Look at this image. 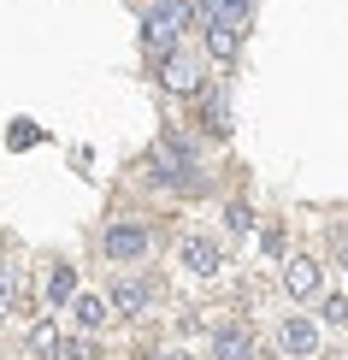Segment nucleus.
<instances>
[{"label":"nucleus","mask_w":348,"mask_h":360,"mask_svg":"<svg viewBox=\"0 0 348 360\" xmlns=\"http://www.w3.org/2000/svg\"><path fill=\"white\" fill-rule=\"evenodd\" d=\"M53 360H95V342H89V337H59V354Z\"/></svg>","instance_id":"f3484780"},{"label":"nucleus","mask_w":348,"mask_h":360,"mask_svg":"<svg viewBox=\"0 0 348 360\" xmlns=\"http://www.w3.org/2000/svg\"><path fill=\"white\" fill-rule=\"evenodd\" d=\"M207 130L231 136V107H224V89H207Z\"/></svg>","instance_id":"ddd939ff"},{"label":"nucleus","mask_w":348,"mask_h":360,"mask_svg":"<svg viewBox=\"0 0 348 360\" xmlns=\"http://www.w3.org/2000/svg\"><path fill=\"white\" fill-rule=\"evenodd\" d=\"M319 283H325L319 260H290V266H283V290H290V302H313Z\"/></svg>","instance_id":"39448f33"},{"label":"nucleus","mask_w":348,"mask_h":360,"mask_svg":"<svg viewBox=\"0 0 348 360\" xmlns=\"http://www.w3.org/2000/svg\"><path fill=\"white\" fill-rule=\"evenodd\" d=\"M213 360H254L248 331H242V325H224V331H219V342H213Z\"/></svg>","instance_id":"9b49d317"},{"label":"nucleus","mask_w":348,"mask_h":360,"mask_svg":"<svg viewBox=\"0 0 348 360\" xmlns=\"http://www.w3.org/2000/svg\"><path fill=\"white\" fill-rule=\"evenodd\" d=\"M183 24H189V0H160V6L142 18V48H148V59L177 53V36H183Z\"/></svg>","instance_id":"f257e3e1"},{"label":"nucleus","mask_w":348,"mask_h":360,"mask_svg":"<svg viewBox=\"0 0 348 360\" xmlns=\"http://www.w3.org/2000/svg\"><path fill=\"white\" fill-rule=\"evenodd\" d=\"M183 272H189V278H213V272H219V248L207 243V236L183 243Z\"/></svg>","instance_id":"6e6552de"},{"label":"nucleus","mask_w":348,"mask_h":360,"mask_svg":"<svg viewBox=\"0 0 348 360\" xmlns=\"http://www.w3.org/2000/svg\"><path fill=\"white\" fill-rule=\"evenodd\" d=\"M18 295H24L18 266H0V319H6V313H18Z\"/></svg>","instance_id":"2eb2a0df"},{"label":"nucleus","mask_w":348,"mask_h":360,"mask_svg":"<svg viewBox=\"0 0 348 360\" xmlns=\"http://www.w3.org/2000/svg\"><path fill=\"white\" fill-rule=\"evenodd\" d=\"M71 295H77V272H71V266H53L48 272V302L59 307V302H71Z\"/></svg>","instance_id":"4468645a"},{"label":"nucleus","mask_w":348,"mask_h":360,"mask_svg":"<svg viewBox=\"0 0 348 360\" xmlns=\"http://www.w3.org/2000/svg\"><path fill=\"white\" fill-rule=\"evenodd\" d=\"M337 254H342V266H348V231H342V236H337Z\"/></svg>","instance_id":"aec40b11"},{"label":"nucleus","mask_w":348,"mask_h":360,"mask_svg":"<svg viewBox=\"0 0 348 360\" xmlns=\"http://www.w3.org/2000/svg\"><path fill=\"white\" fill-rule=\"evenodd\" d=\"M160 83L172 89V95H195V89H201V71H195L183 53H165L160 59Z\"/></svg>","instance_id":"423d86ee"},{"label":"nucleus","mask_w":348,"mask_h":360,"mask_svg":"<svg viewBox=\"0 0 348 360\" xmlns=\"http://www.w3.org/2000/svg\"><path fill=\"white\" fill-rule=\"evenodd\" d=\"M207 53H213L219 65H231V59L242 53V36H236V24H207Z\"/></svg>","instance_id":"9d476101"},{"label":"nucleus","mask_w":348,"mask_h":360,"mask_svg":"<svg viewBox=\"0 0 348 360\" xmlns=\"http://www.w3.org/2000/svg\"><path fill=\"white\" fill-rule=\"evenodd\" d=\"M30 349H36L41 360H53L59 354V331H53V325H36V331H30Z\"/></svg>","instance_id":"dca6fc26"},{"label":"nucleus","mask_w":348,"mask_h":360,"mask_svg":"<svg viewBox=\"0 0 348 360\" xmlns=\"http://www.w3.org/2000/svg\"><path fill=\"white\" fill-rule=\"evenodd\" d=\"M71 313H77V325H83V331H101L112 307L101 302V295H71Z\"/></svg>","instance_id":"f8f14e48"},{"label":"nucleus","mask_w":348,"mask_h":360,"mask_svg":"<svg viewBox=\"0 0 348 360\" xmlns=\"http://www.w3.org/2000/svg\"><path fill=\"white\" fill-rule=\"evenodd\" d=\"M325 325H337V331H348V302H342V295H330V302H325Z\"/></svg>","instance_id":"6ab92c4d"},{"label":"nucleus","mask_w":348,"mask_h":360,"mask_svg":"<svg viewBox=\"0 0 348 360\" xmlns=\"http://www.w3.org/2000/svg\"><path fill=\"white\" fill-rule=\"evenodd\" d=\"M107 307H112V313H142V307H148V283H142V278H118L112 295H107Z\"/></svg>","instance_id":"1a4fd4ad"},{"label":"nucleus","mask_w":348,"mask_h":360,"mask_svg":"<svg viewBox=\"0 0 348 360\" xmlns=\"http://www.w3.org/2000/svg\"><path fill=\"white\" fill-rule=\"evenodd\" d=\"M248 6H254V0H195V6L189 12H201V18L207 24H248Z\"/></svg>","instance_id":"0eeeda50"},{"label":"nucleus","mask_w":348,"mask_h":360,"mask_svg":"<svg viewBox=\"0 0 348 360\" xmlns=\"http://www.w3.org/2000/svg\"><path fill=\"white\" fill-rule=\"evenodd\" d=\"M154 248V231H148V224H136V219H118V224H107V236H101V254H107V260H142V254Z\"/></svg>","instance_id":"7ed1b4c3"},{"label":"nucleus","mask_w":348,"mask_h":360,"mask_svg":"<svg viewBox=\"0 0 348 360\" xmlns=\"http://www.w3.org/2000/svg\"><path fill=\"white\" fill-rule=\"evenodd\" d=\"M278 349L295 354V360H313V354H319V325H313L307 313H290L283 331H278Z\"/></svg>","instance_id":"20e7f679"},{"label":"nucleus","mask_w":348,"mask_h":360,"mask_svg":"<svg viewBox=\"0 0 348 360\" xmlns=\"http://www.w3.org/2000/svg\"><path fill=\"white\" fill-rule=\"evenodd\" d=\"M224 224H231L236 236H248V231H254V213H248L242 201H231V207H224Z\"/></svg>","instance_id":"a211bd4d"},{"label":"nucleus","mask_w":348,"mask_h":360,"mask_svg":"<svg viewBox=\"0 0 348 360\" xmlns=\"http://www.w3.org/2000/svg\"><path fill=\"white\" fill-rule=\"evenodd\" d=\"M160 360H195V354H183V349H172V354H160Z\"/></svg>","instance_id":"412c9836"},{"label":"nucleus","mask_w":348,"mask_h":360,"mask_svg":"<svg viewBox=\"0 0 348 360\" xmlns=\"http://www.w3.org/2000/svg\"><path fill=\"white\" fill-rule=\"evenodd\" d=\"M154 160H160V184H177V189H201V166H195V148L183 142V136H172V130H165V136L154 142Z\"/></svg>","instance_id":"f03ea898"}]
</instances>
